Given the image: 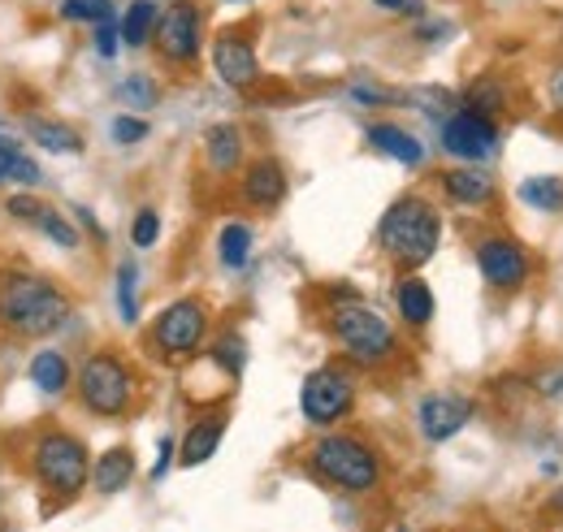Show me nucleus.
<instances>
[{
	"instance_id": "1",
	"label": "nucleus",
	"mask_w": 563,
	"mask_h": 532,
	"mask_svg": "<svg viewBox=\"0 0 563 532\" xmlns=\"http://www.w3.org/2000/svg\"><path fill=\"white\" fill-rule=\"evenodd\" d=\"M70 299L62 286L35 273H4L0 277V325L18 337H48L70 321Z\"/></svg>"
},
{
	"instance_id": "2",
	"label": "nucleus",
	"mask_w": 563,
	"mask_h": 532,
	"mask_svg": "<svg viewBox=\"0 0 563 532\" xmlns=\"http://www.w3.org/2000/svg\"><path fill=\"white\" fill-rule=\"evenodd\" d=\"M377 243L395 265L421 268L433 261V252L442 243V217L421 196H404L386 208V217L377 225Z\"/></svg>"
},
{
	"instance_id": "3",
	"label": "nucleus",
	"mask_w": 563,
	"mask_h": 532,
	"mask_svg": "<svg viewBox=\"0 0 563 532\" xmlns=\"http://www.w3.org/2000/svg\"><path fill=\"white\" fill-rule=\"evenodd\" d=\"M308 467L325 485H334L343 494H373L382 485V459H377V451L368 442L352 437V433H325V437H317V446L308 451Z\"/></svg>"
},
{
	"instance_id": "4",
	"label": "nucleus",
	"mask_w": 563,
	"mask_h": 532,
	"mask_svg": "<svg viewBox=\"0 0 563 532\" xmlns=\"http://www.w3.org/2000/svg\"><path fill=\"white\" fill-rule=\"evenodd\" d=\"M31 472H35V480L48 494H57L62 502H70V498H78L87 489V480H91V455H87V446L74 433L53 429V433H40L35 437V446H31Z\"/></svg>"
},
{
	"instance_id": "5",
	"label": "nucleus",
	"mask_w": 563,
	"mask_h": 532,
	"mask_svg": "<svg viewBox=\"0 0 563 532\" xmlns=\"http://www.w3.org/2000/svg\"><path fill=\"white\" fill-rule=\"evenodd\" d=\"M330 333H334V342L343 346V355H347L352 364H360V368H377V364L395 359V351H399V337L386 325V317L373 312V308L360 303V299L334 308Z\"/></svg>"
},
{
	"instance_id": "6",
	"label": "nucleus",
	"mask_w": 563,
	"mask_h": 532,
	"mask_svg": "<svg viewBox=\"0 0 563 532\" xmlns=\"http://www.w3.org/2000/svg\"><path fill=\"white\" fill-rule=\"evenodd\" d=\"M74 386H78L82 407H87L91 415H104V420L126 415L131 402H135V373H131V364H126L122 355H113V351L87 355L82 368H78V377H74Z\"/></svg>"
},
{
	"instance_id": "7",
	"label": "nucleus",
	"mask_w": 563,
	"mask_h": 532,
	"mask_svg": "<svg viewBox=\"0 0 563 532\" xmlns=\"http://www.w3.org/2000/svg\"><path fill=\"white\" fill-rule=\"evenodd\" d=\"M355 407V381L343 368H317L303 377L299 390V411L308 424L317 429H334L339 420H347Z\"/></svg>"
},
{
	"instance_id": "8",
	"label": "nucleus",
	"mask_w": 563,
	"mask_h": 532,
	"mask_svg": "<svg viewBox=\"0 0 563 532\" xmlns=\"http://www.w3.org/2000/svg\"><path fill=\"white\" fill-rule=\"evenodd\" d=\"M209 337V308L200 299H178L169 303L156 325H152V342L165 359H191Z\"/></svg>"
},
{
	"instance_id": "9",
	"label": "nucleus",
	"mask_w": 563,
	"mask_h": 532,
	"mask_svg": "<svg viewBox=\"0 0 563 532\" xmlns=\"http://www.w3.org/2000/svg\"><path fill=\"white\" fill-rule=\"evenodd\" d=\"M152 40H156V48H161L165 62L191 66V62L200 57V44H205V13H200V4H196V0H174V4L161 13Z\"/></svg>"
},
{
	"instance_id": "10",
	"label": "nucleus",
	"mask_w": 563,
	"mask_h": 532,
	"mask_svg": "<svg viewBox=\"0 0 563 532\" xmlns=\"http://www.w3.org/2000/svg\"><path fill=\"white\" fill-rule=\"evenodd\" d=\"M442 152H451L455 160H468V165H482L498 152V126L494 118H482L473 109H455L446 122H442Z\"/></svg>"
},
{
	"instance_id": "11",
	"label": "nucleus",
	"mask_w": 563,
	"mask_h": 532,
	"mask_svg": "<svg viewBox=\"0 0 563 532\" xmlns=\"http://www.w3.org/2000/svg\"><path fill=\"white\" fill-rule=\"evenodd\" d=\"M477 268L490 290H520L529 281V252L516 239L494 234V239L477 243Z\"/></svg>"
},
{
	"instance_id": "12",
	"label": "nucleus",
	"mask_w": 563,
	"mask_h": 532,
	"mask_svg": "<svg viewBox=\"0 0 563 532\" xmlns=\"http://www.w3.org/2000/svg\"><path fill=\"white\" fill-rule=\"evenodd\" d=\"M473 420V402L464 395H424L417 407V424H421L424 442H451L464 424Z\"/></svg>"
},
{
	"instance_id": "13",
	"label": "nucleus",
	"mask_w": 563,
	"mask_h": 532,
	"mask_svg": "<svg viewBox=\"0 0 563 532\" xmlns=\"http://www.w3.org/2000/svg\"><path fill=\"white\" fill-rule=\"evenodd\" d=\"M212 74H217L225 87L247 91V87L261 78L256 48H252L243 35H217V40H212Z\"/></svg>"
},
{
	"instance_id": "14",
	"label": "nucleus",
	"mask_w": 563,
	"mask_h": 532,
	"mask_svg": "<svg viewBox=\"0 0 563 532\" xmlns=\"http://www.w3.org/2000/svg\"><path fill=\"white\" fill-rule=\"evenodd\" d=\"M243 200L252 203V208H278L286 200V169H282L278 160H256V165H247V174H243Z\"/></svg>"
},
{
	"instance_id": "15",
	"label": "nucleus",
	"mask_w": 563,
	"mask_h": 532,
	"mask_svg": "<svg viewBox=\"0 0 563 532\" xmlns=\"http://www.w3.org/2000/svg\"><path fill=\"white\" fill-rule=\"evenodd\" d=\"M364 134H368V143H373L382 156H390V160H399V165H408V169H417L424 160L421 138L412 131H404V126H395V122H373Z\"/></svg>"
},
{
	"instance_id": "16",
	"label": "nucleus",
	"mask_w": 563,
	"mask_h": 532,
	"mask_svg": "<svg viewBox=\"0 0 563 532\" xmlns=\"http://www.w3.org/2000/svg\"><path fill=\"white\" fill-rule=\"evenodd\" d=\"M221 437H225V415H209V420H196V424L187 429V437L178 442V464H183V467L209 464L212 455L221 451Z\"/></svg>"
},
{
	"instance_id": "17",
	"label": "nucleus",
	"mask_w": 563,
	"mask_h": 532,
	"mask_svg": "<svg viewBox=\"0 0 563 532\" xmlns=\"http://www.w3.org/2000/svg\"><path fill=\"white\" fill-rule=\"evenodd\" d=\"M442 191L451 203H464V208H477V203L494 200V178L477 165H464V169H446L442 174Z\"/></svg>"
},
{
	"instance_id": "18",
	"label": "nucleus",
	"mask_w": 563,
	"mask_h": 532,
	"mask_svg": "<svg viewBox=\"0 0 563 532\" xmlns=\"http://www.w3.org/2000/svg\"><path fill=\"white\" fill-rule=\"evenodd\" d=\"M31 381H35V390H40V395H48V399L66 395V390H70V381H74L70 359H66L57 346L35 351V355H31Z\"/></svg>"
},
{
	"instance_id": "19",
	"label": "nucleus",
	"mask_w": 563,
	"mask_h": 532,
	"mask_svg": "<svg viewBox=\"0 0 563 532\" xmlns=\"http://www.w3.org/2000/svg\"><path fill=\"white\" fill-rule=\"evenodd\" d=\"M135 480V451L131 446H113V451H104L96 467H91V485H96V494H122L126 485Z\"/></svg>"
},
{
	"instance_id": "20",
	"label": "nucleus",
	"mask_w": 563,
	"mask_h": 532,
	"mask_svg": "<svg viewBox=\"0 0 563 532\" xmlns=\"http://www.w3.org/2000/svg\"><path fill=\"white\" fill-rule=\"evenodd\" d=\"M205 156H209V169L217 174H234L243 165V131L234 122H217L205 134Z\"/></svg>"
},
{
	"instance_id": "21",
	"label": "nucleus",
	"mask_w": 563,
	"mask_h": 532,
	"mask_svg": "<svg viewBox=\"0 0 563 532\" xmlns=\"http://www.w3.org/2000/svg\"><path fill=\"white\" fill-rule=\"evenodd\" d=\"M395 303H399V317H404L412 330L429 325L433 312H438V299H433L429 281H421V277H404L399 290H395Z\"/></svg>"
},
{
	"instance_id": "22",
	"label": "nucleus",
	"mask_w": 563,
	"mask_h": 532,
	"mask_svg": "<svg viewBox=\"0 0 563 532\" xmlns=\"http://www.w3.org/2000/svg\"><path fill=\"white\" fill-rule=\"evenodd\" d=\"M26 134L44 147V152H53V156H78L82 152V138L74 126L66 122H48V118H26Z\"/></svg>"
},
{
	"instance_id": "23",
	"label": "nucleus",
	"mask_w": 563,
	"mask_h": 532,
	"mask_svg": "<svg viewBox=\"0 0 563 532\" xmlns=\"http://www.w3.org/2000/svg\"><path fill=\"white\" fill-rule=\"evenodd\" d=\"M516 196L525 208H538V212H563V178L560 174H533L516 187Z\"/></svg>"
},
{
	"instance_id": "24",
	"label": "nucleus",
	"mask_w": 563,
	"mask_h": 532,
	"mask_svg": "<svg viewBox=\"0 0 563 532\" xmlns=\"http://www.w3.org/2000/svg\"><path fill=\"white\" fill-rule=\"evenodd\" d=\"M156 22H161L156 0H135V4L122 13V44H126V48H143V44L156 35Z\"/></svg>"
},
{
	"instance_id": "25",
	"label": "nucleus",
	"mask_w": 563,
	"mask_h": 532,
	"mask_svg": "<svg viewBox=\"0 0 563 532\" xmlns=\"http://www.w3.org/2000/svg\"><path fill=\"white\" fill-rule=\"evenodd\" d=\"M247 256H252V230L243 221L221 225V234H217V261L225 268H243Z\"/></svg>"
},
{
	"instance_id": "26",
	"label": "nucleus",
	"mask_w": 563,
	"mask_h": 532,
	"mask_svg": "<svg viewBox=\"0 0 563 532\" xmlns=\"http://www.w3.org/2000/svg\"><path fill=\"white\" fill-rule=\"evenodd\" d=\"M464 109H473V113H482V118H498L503 109H507V87L498 82V78H477L468 91H464Z\"/></svg>"
},
{
	"instance_id": "27",
	"label": "nucleus",
	"mask_w": 563,
	"mask_h": 532,
	"mask_svg": "<svg viewBox=\"0 0 563 532\" xmlns=\"http://www.w3.org/2000/svg\"><path fill=\"white\" fill-rule=\"evenodd\" d=\"M118 312H122L126 325L140 321V268L131 265V261L118 265Z\"/></svg>"
},
{
	"instance_id": "28",
	"label": "nucleus",
	"mask_w": 563,
	"mask_h": 532,
	"mask_svg": "<svg viewBox=\"0 0 563 532\" xmlns=\"http://www.w3.org/2000/svg\"><path fill=\"white\" fill-rule=\"evenodd\" d=\"M118 100H122V104H131L135 113H143V109H156L161 87H156L147 74H131V78H122V82H118Z\"/></svg>"
},
{
	"instance_id": "29",
	"label": "nucleus",
	"mask_w": 563,
	"mask_h": 532,
	"mask_svg": "<svg viewBox=\"0 0 563 532\" xmlns=\"http://www.w3.org/2000/svg\"><path fill=\"white\" fill-rule=\"evenodd\" d=\"M62 18L104 26V22H113L118 13H113V0H66V4H62Z\"/></svg>"
},
{
	"instance_id": "30",
	"label": "nucleus",
	"mask_w": 563,
	"mask_h": 532,
	"mask_svg": "<svg viewBox=\"0 0 563 532\" xmlns=\"http://www.w3.org/2000/svg\"><path fill=\"white\" fill-rule=\"evenodd\" d=\"M243 359H247V346H243V337H239V333H230V337H221V342L212 346V364H217L230 381L243 373Z\"/></svg>"
},
{
	"instance_id": "31",
	"label": "nucleus",
	"mask_w": 563,
	"mask_h": 532,
	"mask_svg": "<svg viewBox=\"0 0 563 532\" xmlns=\"http://www.w3.org/2000/svg\"><path fill=\"white\" fill-rule=\"evenodd\" d=\"M35 230H40V234H48V239H53L57 247H66V252H70V247H78V230H74L70 221H66V217H62V212H57L53 203H48V208L40 212Z\"/></svg>"
},
{
	"instance_id": "32",
	"label": "nucleus",
	"mask_w": 563,
	"mask_h": 532,
	"mask_svg": "<svg viewBox=\"0 0 563 532\" xmlns=\"http://www.w3.org/2000/svg\"><path fill=\"white\" fill-rule=\"evenodd\" d=\"M4 178H9V182H18V187H40V178H44V174H40V165L18 147V152L9 156V165H4Z\"/></svg>"
},
{
	"instance_id": "33",
	"label": "nucleus",
	"mask_w": 563,
	"mask_h": 532,
	"mask_svg": "<svg viewBox=\"0 0 563 532\" xmlns=\"http://www.w3.org/2000/svg\"><path fill=\"white\" fill-rule=\"evenodd\" d=\"M161 239V217H156V208H140V217H135V225H131V243L147 252L152 243Z\"/></svg>"
},
{
	"instance_id": "34",
	"label": "nucleus",
	"mask_w": 563,
	"mask_h": 532,
	"mask_svg": "<svg viewBox=\"0 0 563 532\" xmlns=\"http://www.w3.org/2000/svg\"><path fill=\"white\" fill-rule=\"evenodd\" d=\"M113 138H118L122 147L143 143V138H147V122H143V118H131V113H122V118H113Z\"/></svg>"
},
{
	"instance_id": "35",
	"label": "nucleus",
	"mask_w": 563,
	"mask_h": 532,
	"mask_svg": "<svg viewBox=\"0 0 563 532\" xmlns=\"http://www.w3.org/2000/svg\"><path fill=\"white\" fill-rule=\"evenodd\" d=\"M352 100H355V104H364V109H382V104H390L395 96H390V91H382V87L355 82V87H352Z\"/></svg>"
},
{
	"instance_id": "36",
	"label": "nucleus",
	"mask_w": 563,
	"mask_h": 532,
	"mask_svg": "<svg viewBox=\"0 0 563 532\" xmlns=\"http://www.w3.org/2000/svg\"><path fill=\"white\" fill-rule=\"evenodd\" d=\"M96 53H100V57H118V26H113V22L96 26Z\"/></svg>"
},
{
	"instance_id": "37",
	"label": "nucleus",
	"mask_w": 563,
	"mask_h": 532,
	"mask_svg": "<svg viewBox=\"0 0 563 532\" xmlns=\"http://www.w3.org/2000/svg\"><path fill=\"white\" fill-rule=\"evenodd\" d=\"M174 459H178V442L174 437H161V455H156V467H152V480H161Z\"/></svg>"
},
{
	"instance_id": "38",
	"label": "nucleus",
	"mask_w": 563,
	"mask_h": 532,
	"mask_svg": "<svg viewBox=\"0 0 563 532\" xmlns=\"http://www.w3.org/2000/svg\"><path fill=\"white\" fill-rule=\"evenodd\" d=\"M377 9H386V13H408V18H421L424 13V0H373Z\"/></svg>"
},
{
	"instance_id": "39",
	"label": "nucleus",
	"mask_w": 563,
	"mask_h": 532,
	"mask_svg": "<svg viewBox=\"0 0 563 532\" xmlns=\"http://www.w3.org/2000/svg\"><path fill=\"white\" fill-rule=\"evenodd\" d=\"M551 104L563 113V66H555V74H551Z\"/></svg>"
},
{
	"instance_id": "40",
	"label": "nucleus",
	"mask_w": 563,
	"mask_h": 532,
	"mask_svg": "<svg viewBox=\"0 0 563 532\" xmlns=\"http://www.w3.org/2000/svg\"><path fill=\"white\" fill-rule=\"evenodd\" d=\"M74 217H78V221H82V225H87V230H91L96 239H104V230H100V221H96V217H91L87 208H74Z\"/></svg>"
},
{
	"instance_id": "41",
	"label": "nucleus",
	"mask_w": 563,
	"mask_h": 532,
	"mask_svg": "<svg viewBox=\"0 0 563 532\" xmlns=\"http://www.w3.org/2000/svg\"><path fill=\"white\" fill-rule=\"evenodd\" d=\"M18 152V143H9L4 134H0V178H4V165H9V156Z\"/></svg>"
},
{
	"instance_id": "42",
	"label": "nucleus",
	"mask_w": 563,
	"mask_h": 532,
	"mask_svg": "<svg viewBox=\"0 0 563 532\" xmlns=\"http://www.w3.org/2000/svg\"><path fill=\"white\" fill-rule=\"evenodd\" d=\"M547 511H551V516H563V485H555V494L547 498Z\"/></svg>"
},
{
	"instance_id": "43",
	"label": "nucleus",
	"mask_w": 563,
	"mask_h": 532,
	"mask_svg": "<svg viewBox=\"0 0 563 532\" xmlns=\"http://www.w3.org/2000/svg\"><path fill=\"white\" fill-rule=\"evenodd\" d=\"M417 35H421V40H442V35H446V26H421Z\"/></svg>"
},
{
	"instance_id": "44",
	"label": "nucleus",
	"mask_w": 563,
	"mask_h": 532,
	"mask_svg": "<svg viewBox=\"0 0 563 532\" xmlns=\"http://www.w3.org/2000/svg\"><path fill=\"white\" fill-rule=\"evenodd\" d=\"M395 532H408V529H404V524H399V529H395Z\"/></svg>"
},
{
	"instance_id": "45",
	"label": "nucleus",
	"mask_w": 563,
	"mask_h": 532,
	"mask_svg": "<svg viewBox=\"0 0 563 532\" xmlns=\"http://www.w3.org/2000/svg\"><path fill=\"white\" fill-rule=\"evenodd\" d=\"M0 532H13V529H4V524H0Z\"/></svg>"
}]
</instances>
